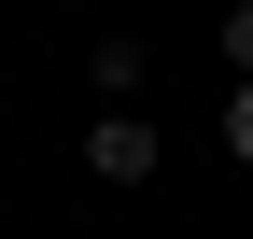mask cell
<instances>
[{"instance_id":"obj_2","label":"cell","mask_w":253,"mask_h":239,"mask_svg":"<svg viewBox=\"0 0 253 239\" xmlns=\"http://www.w3.org/2000/svg\"><path fill=\"white\" fill-rule=\"evenodd\" d=\"M84 84H99L113 113H141V84H155V42H141V28H99V42H84Z\"/></svg>"},{"instance_id":"obj_4","label":"cell","mask_w":253,"mask_h":239,"mask_svg":"<svg viewBox=\"0 0 253 239\" xmlns=\"http://www.w3.org/2000/svg\"><path fill=\"white\" fill-rule=\"evenodd\" d=\"M225 84H253V0L225 14Z\"/></svg>"},{"instance_id":"obj_1","label":"cell","mask_w":253,"mask_h":239,"mask_svg":"<svg viewBox=\"0 0 253 239\" xmlns=\"http://www.w3.org/2000/svg\"><path fill=\"white\" fill-rule=\"evenodd\" d=\"M155 155H169L155 113H84V169H99V183H155Z\"/></svg>"},{"instance_id":"obj_3","label":"cell","mask_w":253,"mask_h":239,"mask_svg":"<svg viewBox=\"0 0 253 239\" xmlns=\"http://www.w3.org/2000/svg\"><path fill=\"white\" fill-rule=\"evenodd\" d=\"M211 127H225V155L253 169V84H225V113H211Z\"/></svg>"}]
</instances>
